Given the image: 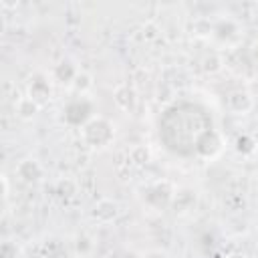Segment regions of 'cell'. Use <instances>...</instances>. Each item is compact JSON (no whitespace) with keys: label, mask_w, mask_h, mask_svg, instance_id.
<instances>
[{"label":"cell","mask_w":258,"mask_h":258,"mask_svg":"<svg viewBox=\"0 0 258 258\" xmlns=\"http://www.w3.org/2000/svg\"><path fill=\"white\" fill-rule=\"evenodd\" d=\"M83 135H85V139L93 145V147H105L109 141H111V137H113V129H111V125L105 121V119H91L87 125H85V129H83Z\"/></svg>","instance_id":"6da1fadb"},{"label":"cell","mask_w":258,"mask_h":258,"mask_svg":"<svg viewBox=\"0 0 258 258\" xmlns=\"http://www.w3.org/2000/svg\"><path fill=\"white\" fill-rule=\"evenodd\" d=\"M228 258H246V256H244V254H230Z\"/></svg>","instance_id":"7a4b0ae2"}]
</instances>
